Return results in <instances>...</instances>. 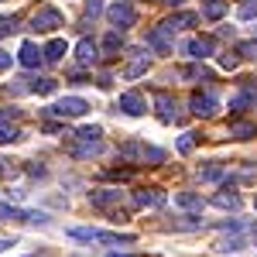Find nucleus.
Returning <instances> with one entry per match:
<instances>
[{
  "mask_svg": "<svg viewBox=\"0 0 257 257\" xmlns=\"http://www.w3.org/2000/svg\"><path fill=\"white\" fill-rule=\"evenodd\" d=\"M254 134H257V127H254V123H247V120H237V123H230V138L247 141V138H254Z\"/></svg>",
  "mask_w": 257,
  "mask_h": 257,
  "instance_id": "5701e85b",
  "label": "nucleus"
},
{
  "mask_svg": "<svg viewBox=\"0 0 257 257\" xmlns=\"http://www.w3.org/2000/svg\"><path fill=\"white\" fill-rule=\"evenodd\" d=\"M76 59H79V65H93V62L99 59V45L89 38H82L79 45H76Z\"/></svg>",
  "mask_w": 257,
  "mask_h": 257,
  "instance_id": "f8f14e48",
  "label": "nucleus"
},
{
  "mask_svg": "<svg viewBox=\"0 0 257 257\" xmlns=\"http://www.w3.org/2000/svg\"><path fill=\"white\" fill-rule=\"evenodd\" d=\"M62 24H65V21H62V14L55 7H41V11H35V18H31V28H35V31H45V35H48V31H59Z\"/></svg>",
  "mask_w": 257,
  "mask_h": 257,
  "instance_id": "20e7f679",
  "label": "nucleus"
},
{
  "mask_svg": "<svg viewBox=\"0 0 257 257\" xmlns=\"http://www.w3.org/2000/svg\"><path fill=\"white\" fill-rule=\"evenodd\" d=\"M28 89H31V93H41V96H48V93H55V79H31Z\"/></svg>",
  "mask_w": 257,
  "mask_h": 257,
  "instance_id": "393cba45",
  "label": "nucleus"
},
{
  "mask_svg": "<svg viewBox=\"0 0 257 257\" xmlns=\"http://www.w3.org/2000/svg\"><path fill=\"white\" fill-rule=\"evenodd\" d=\"M175 206L189 209V213H202V199L196 192H175Z\"/></svg>",
  "mask_w": 257,
  "mask_h": 257,
  "instance_id": "a211bd4d",
  "label": "nucleus"
},
{
  "mask_svg": "<svg viewBox=\"0 0 257 257\" xmlns=\"http://www.w3.org/2000/svg\"><path fill=\"white\" fill-rule=\"evenodd\" d=\"M99 11H103V0H86V14L89 18H96Z\"/></svg>",
  "mask_w": 257,
  "mask_h": 257,
  "instance_id": "72a5a7b5",
  "label": "nucleus"
},
{
  "mask_svg": "<svg viewBox=\"0 0 257 257\" xmlns=\"http://www.w3.org/2000/svg\"><path fill=\"white\" fill-rule=\"evenodd\" d=\"M134 172L131 168H110V172H103V178H113V182H123V178H131Z\"/></svg>",
  "mask_w": 257,
  "mask_h": 257,
  "instance_id": "c85d7f7f",
  "label": "nucleus"
},
{
  "mask_svg": "<svg viewBox=\"0 0 257 257\" xmlns=\"http://www.w3.org/2000/svg\"><path fill=\"white\" fill-rule=\"evenodd\" d=\"M11 31H18V21L14 18H0V35H11Z\"/></svg>",
  "mask_w": 257,
  "mask_h": 257,
  "instance_id": "2f4dec72",
  "label": "nucleus"
},
{
  "mask_svg": "<svg viewBox=\"0 0 257 257\" xmlns=\"http://www.w3.org/2000/svg\"><path fill=\"white\" fill-rule=\"evenodd\" d=\"M7 65H11V55H7V52H4V48H0V72H4V69H7Z\"/></svg>",
  "mask_w": 257,
  "mask_h": 257,
  "instance_id": "4c0bfd02",
  "label": "nucleus"
},
{
  "mask_svg": "<svg viewBox=\"0 0 257 257\" xmlns=\"http://www.w3.org/2000/svg\"><path fill=\"white\" fill-rule=\"evenodd\" d=\"M148 65H151V59H148V55H134V59H131V65H127V69H123V79H138V76H144V72H148Z\"/></svg>",
  "mask_w": 257,
  "mask_h": 257,
  "instance_id": "2eb2a0df",
  "label": "nucleus"
},
{
  "mask_svg": "<svg viewBox=\"0 0 257 257\" xmlns=\"http://www.w3.org/2000/svg\"><path fill=\"white\" fill-rule=\"evenodd\" d=\"M76 138H82V141H99V127H82Z\"/></svg>",
  "mask_w": 257,
  "mask_h": 257,
  "instance_id": "7c9ffc66",
  "label": "nucleus"
},
{
  "mask_svg": "<svg viewBox=\"0 0 257 257\" xmlns=\"http://www.w3.org/2000/svg\"><path fill=\"white\" fill-rule=\"evenodd\" d=\"M18 59H21L24 69H38L41 62H45V55H41V48L35 45V41H24V45H21V52H18Z\"/></svg>",
  "mask_w": 257,
  "mask_h": 257,
  "instance_id": "1a4fd4ad",
  "label": "nucleus"
},
{
  "mask_svg": "<svg viewBox=\"0 0 257 257\" xmlns=\"http://www.w3.org/2000/svg\"><path fill=\"white\" fill-rule=\"evenodd\" d=\"M120 110L127 113V117H141L148 106H144V99H141V93H120Z\"/></svg>",
  "mask_w": 257,
  "mask_h": 257,
  "instance_id": "9d476101",
  "label": "nucleus"
},
{
  "mask_svg": "<svg viewBox=\"0 0 257 257\" xmlns=\"http://www.w3.org/2000/svg\"><path fill=\"white\" fill-rule=\"evenodd\" d=\"M189 106H192V113H196V117H213V113L219 110V99L213 96V93H192Z\"/></svg>",
  "mask_w": 257,
  "mask_h": 257,
  "instance_id": "0eeeda50",
  "label": "nucleus"
},
{
  "mask_svg": "<svg viewBox=\"0 0 257 257\" xmlns=\"http://www.w3.org/2000/svg\"><path fill=\"white\" fill-rule=\"evenodd\" d=\"M199 178H202V182H216V178H223V168H219L216 161H213V165L199 168Z\"/></svg>",
  "mask_w": 257,
  "mask_h": 257,
  "instance_id": "a878e982",
  "label": "nucleus"
},
{
  "mask_svg": "<svg viewBox=\"0 0 257 257\" xmlns=\"http://www.w3.org/2000/svg\"><path fill=\"white\" fill-rule=\"evenodd\" d=\"M0 4H4V0H0Z\"/></svg>",
  "mask_w": 257,
  "mask_h": 257,
  "instance_id": "a18cd8bd",
  "label": "nucleus"
},
{
  "mask_svg": "<svg viewBox=\"0 0 257 257\" xmlns=\"http://www.w3.org/2000/svg\"><path fill=\"white\" fill-rule=\"evenodd\" d=\"M243 247V240H219L216 243V250H240Z\"/></svg>",
  "mask_w": 257,
  "mask_h": 257,
  "instance_id": "473e14b6",
  "label": "nucleus"
},
{
  "mask_svg": "<svg viewBox=\"0 0 257 257\" xmlns=\"http://www.w3.org/2000/svg\"><path fill=\"white\" fill-rule=\"evenodd\" d=\"M0 219H14V223H48L45 213H35V209H18V206H0Z\"/></svg>",
  "mask_w": 257,
  "mask_h": 257,
  "instance_id": "423d86ee",
  "label": "nucleus"
},
{
  "mask_svg": "<svg viewBox=\"0 0 257 257\" xmlns=\"http://www.w3.org/2000/svg\"><path fill=\"white\" fill-rule=\"evenodd\" d=\"M4 247H7V243H0V250H4Z\"/></svg>",
  "mask_w": 257,
  "mask_h": 257,
  "instance_id": "79ce46f5",
  "label": "nucleus"
},
{
  "mask_svg": "<svg viewBox=\"0 0 257 257\" xmlns=\"http://www.w3.org/2000/svg\"><path fill=\"white\" fill-rule=\"evenodd\" d=\"M110 257H131V254H110Z\"/></svg>",
  "mask_w": 257,
  "mask_h": 257,
  "instance_id": "a19ab883",
  "label": "nucleus"
},
{
  "mask_svg": "<svg viewBox=\"0 0 257 257\" xmlns=\"http://www.w3.org/2000/svg\"><path fill=\"white\" fill-rule=\"evenodd\" d=\"M196 24V14H172L168 21H161L158 31H165V35H175V31H182V28H192Z\"/></svg>",
  "mask_w": 257,
  "mask_h": 257,
  "instance_id": "9b49d317",
  "label": "nucleus"
},
{
  "mask_svg": "<svg viewBox=\"0 0 257 257\" xmlns=\"http://www.w3.org/2000/svg\"><path fill=\"white\" fill-rule=\"evenodd\" d=\"M254 206H257V199H254Z\"/></svg>",
  "mask_w": 257,
  "mask_h": 257,
  "instance_id": "37998d69",
  "label": "nucleus"
},
{
  "mask_svg": "<svg viewBox=\"0 0 257 257\" xmlns=\"http://www.w3.org/2000/svg\"><path fill=\"white\" fill-rule=\"evenodd\" d=\"M155 106H158L161 120H172V117H175V99L168 96V93H155Z\"/></svg>",
  "mask_w": 257,
  "mask_h": 257,
  "instance_id": "aec40b11",
  "label": "nucleus"
},
{
  "mask_svg": "<svg viewBox=\"0 0 257 257\" xmlns=\"http://www.w3.org/2000/svg\"><path fill=\"white\" fill-rule=\"evenodd\" d=\"M99 151H103V144H99V141H82V144L72 148V155H76V158H93V155H99Z\"/></svg>",
  "mask_w": 257,
  "mask_h": 257,
  "instance_id": "4be33fe9",
  "label": "nucleus"
},
{
  "mask_svg": "<svg viewBox=\"0 0 257 257\" xmlns=\"http://www.w3.org/2000/svg\"><path fill=\"white\" fill-rule=\"evenodd\" d=\"M240 18H243V21L257 18V4H243V7H240Z\"/></svg>",
  "mask_w": 257,
  "mask_h": 257,
  "instance_id": "f704fd0d",
  "label": "nucleus"
},
{
  "mask_svg": "<svg viewBox=\"0 0 257 257\" xmlns=\"http://www.w3.org/2000/svg\"><path fill=\"white\" fill-rule=\"evenodd\" d=\"M254 52H257V45H240V55L243 59H254Z\"/></svg>",
  "mask_w": 257,
  "mask_h": 257,
  "instance_id": "e433bc0d",
  "label": "nucleus"
},
{
  "mask_svg": "<svg viewBox=\"0 0 257 257\" xmlns=\"http://www.w3.org/2000/svg\"><path fill=\"white\" fill-rule=\"evenodd\" d=\"M89 110V103L86 99H79V96H65V99H59L55 106H48L45 113H55V117H82Z\"/></svg>",
  "mask_w": 257,
  "mask_h": 257,
  "instance_id": "39448f33",
  "label": "nucleus"
},
{
  "mask_svg": "<svg viewBox=\"0 0 257 257\" xmlns=\"http://www.w3.org/2000/svg\"><path fill=\"white\" fill-rule=\"evenodd\" d=\"M148 45H151L158 55H168V52H172V45H168V35H165V31H158V28H155V31H148Z\"/></svg>",
  "mask_w": 257,
  "mask_h": 257,
  "instance_id": "6ab92c4d",
  "label": "nucleus"
},
{
  "mask_svg": "<svg viewBox=\"0 0 257 257\" xmlns=\"http://www.w3.org/2000/svg\"><path fill=\"white\" fill-rule=\"evenodd\" d=\"M89 199L99 209H110L113 202H120V189H96V192H89Z\"/></svg>",
  "mask_w": 257,
  "mask_h": 257,
  "instance_id": "ddd939ff",
  "label": "nucleus"
},
{
  "mask_svg": "<svg viewBox=\"0 0 257 257\" xmlns=\"http://www.w3.org/2000/svg\"><path fill=\"white\" fill-rule=\"evenodd\" d=\"M18 141V127L11 123V110H0V144Z\"/></svg>",
  "mask_w": 257,
  "mask_h": 257,
  "instance_id": "dca6fc26",
  "label": "nucleus"
},
{
  "mask_svg": "<svg viewBox=\"0 0 257 257\" xmlns=\"http://www.w3.org/2000/svg\"><path fill=\"white\" fill-rule=\"evenodd\" d=\"M237 55H223V59H219V65H223V69H237Z\"/></svg>",
  "mask_w": 257,
  "mask_h": 257,
  "instance_id": "c9c22d12",
  "label": "nucleus"
},
{
  "mask_svg": "<svg viewBox=\"0 0 257 257\" xmlns=\"http://www.w3.org/2000/svg\"><path fill=\"white\" fill-rule=\"evenodd\" d=\"M192 148H196V134H182V138H178V151H182V155H189Z\"/></svg>",
  "mask_w": 257,
  "mask_h": 257,
  "instance_id": "c756f323",
  "label": "nucleus"
},
{
  "mask_svg": "<svg viewBox=\"0 0 257 257\" xmlns=\"http://www.w3.org/2000/svg\"><path fill=\"white\" fill-rule=\"evenodd\" d=\"M182 52L192 55V59H209L213 55V38H189L182 45Z\"/></svg>",
  "mask_w": 257,
  "mask_h": 257,
  "instance_id": "6e6552de",
  "label": "nucleus"
},
{
  "mask_svg": "<svg viewBox=\"0 0 257 257\" xmlns=\"http://www.w3.org/2000/svg\"><path fill=\"white\" fill-rule=\"evenodd\" d=\"M103 52H106V55H117L120 52V35L117 31H110V35L103 38Z\"/></svg>",
  "mask_w": 257,
  "mask_h": 257,
  "instance_id": "bb28decb",
  "label": "nucleus"
},
{
  "mask_svg": "<svg viewBox=\"0 0 257 257\" xmlns=\"http://www.w3.org/2000/svg\"><path fill=\"white\" fill-rule=\"evenodd\" d=\"M202 14L209 21H219L226 14V4H223V0H206V4H202Z\"/></svg>",
  "mask_w": 257,
  "mask_h": 257,
  "instance_id": "b1692460",
  "label": "nucleus"
},
{
  "mask_svg": "<svg viewBox=\"0 0 257 257\" xmlns=\"http://www.w3.org/2000/svg\"><path fill=\"white\" fill-rule=\"evenodd\" d=\"M120 158L127 161H151V165H161L165 161V151L161 148H151V144H141V141H127V144H120Z\"/></svg>",
  "mask_w": 257,
  "mask_h": 257,
  "instance_id": "f257e3e1",
  "label": "nucleus"
},
{
  "mask_svg": "<svg viewBox=\"0 0 257 257\" xmlns=\"http://www.w3.org/2000/svg\"><path fill=\"white\" fill-rule=\"evenodd\" d=\"M257 103V79H243L240 82V93L230 96V110L240 113V110H247V106H254Z\"/></svg>",
  "mask_w": 257,
  "mask_h": 257,
  "instance_id": "7ed1b4c3",
  "label": "nucleus"
},
{
  "mask_svg": "<svg viewBox=\"0 0 257 257\" xmlns=\"http://www.w3.org/2000/svg\"><path fill=\"white\" fill-rule=\"evenodd\" d=\"M213 206H219V209H233V213H237L240 209V196L233 192V189H223L219 196H213Z\"/></svg>",
  "mask_w": 257,
  "mask_h": 257,
  "instance_id": "f3484780",
  "label": "nucleus"
},
{
  "mask_svg": "<svg viewBox=\"0 0 257 257\" xmlns=\"http://www.w3.org/2000/svg\"><path fill=\"white\" fill-rule=\"evenodd\" d=\"M165 4H168V7H178V4H185V0H165Z\"/></svg>",
  "mask_w": 257,
  "mask_h": 257,
  "instance_id": "ea45409f",
  "label": "nucleus"
},
{
  "mask_svg": "<svg viewBox=\"0 0 257 257\" xmlns=\"http://www.w3.org/2000/svg\"><path fill=\"white\" fill-rule=\"evenodd\" d=\"M254 45H257V38H254Z\"/></svg>",
  "mask_w": 257,
  "mask_h": 257,
  "instance_id": "c03bdc74",
  "label": "nucleus"
},
{
  "mask_svg": "<svg viewBox=\"0 0 257 257\" xmlns=\"http://www.w3.org/2000/svg\"><path fill=\"white\" fill-rule=\"evenodd\" d=\"M106 21L113 24V28H134V21H138V14H134V4L131 0H117V4H110L106 7Z\"/></svg>",
  "mask_w": 257,
  "mask_h": 257,
  "instance_id": "f03ea898",
  "label": "nucleus"
},
{
  "mask_svg": "<svg viewBox=\"0 0 257 257\" xmlns=\"http://www.w3.org/2000/svg\"><path fill=\"white\" fill-rule=\"evenodd\" d=\"M41 55H45V62H62V59H65V41H62V38L48 41V45H45V52H41Z\"/></svg>",
  "mask_w": 257,
  "mask_h": 257,
  "instance_id": "412c9836",
  "label": "nucleus"
},
{
  "mask_svg": "<svg viewBox=\"0 0 257 257\" xmlns=\"http://www.w3.org/2000/svg\"><path fill=\"white\" fill-rule=\"evenodd\" d=\"M110 82H113V79H110V76L103 72V76H99V82H96V86H99V89H110Z\"/></svg>",
  "mask_w": 257,
  "mask_h": 257,
  "instance_id": "58836bf2",
  "label": "nucleus"
},
{
  "mask_svg": "<svg viewBox=\"0 0 257 257\" xmlns=\"http://www.w3.org/2000/svg\"><path fill=\"white\" fill-rule=\"evenodd\" d=\"M161 202H165V196H161L158 189H141V192H134V206H141V209L161 206Z\"/></svg>",
  "mask_w": 257,
  "mask_h": 257,
  "instance_id": "4468645a",
  "label": "nucleus"
},
{
  "mask_svg": "<svg viewBox=\"0 0 257 257\" xmlns=\"http://www.w3.org/2000/svg\"><path fill=\"white\" fill-rule=\"evenodd\" d=\"M178 76H182V79H206V69L189 65V69H178Z\"/></svg>",
  "mask_w": 257,
  "mask_h": 257,
  "instance_id": "cd10ccee",
  "label": "nucleus"
}]
</instances>
